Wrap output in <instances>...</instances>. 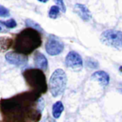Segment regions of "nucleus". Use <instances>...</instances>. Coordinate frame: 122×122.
Returning <instances> with one entry per match:
<instances>
[{"mask_svg": "<svg viewBox=\"0 0 122 122\" xmlns=\"http://www.w3.org/2000/svg\"><path fill=\"white\" fill-rule=\"evenodd\" d=\"M43 109V97L32 91L0 99L3 122H39Z\"/></svg>", "mask_w": 122, "mask_h": 122, "instance_id": "f257e3e1", "label": "nucleus"}, {"mask_svg": "<svg viewBox=\"0 0 122 122\" xmlns=\"http://www.w3.org/2000/svg\"><path fill=\"white\" fill-rule=\"evenodd\" d=\"M41 44V32L32 28H26L15 36L12 42V48L14 51L27 55L38 49Z\"/></svg>", "mask_w": 122, "mask_h": 122, "instance_id": "f03ea898", "label": "nucleus"}, {"mask_svg": "<svg viewBox=\"0 0 122 122\" xmlns=\"http://www.w3.org/2000/svg\"><path fill=\"white\" fill-rule=\"evenodd\" d=\"M23 77L27 85L30 87V91L40 95L47 92L48 84L46 80V75L42 70L37 68L27 69L23 71Z\"/></svg>", "mask_w": 122, "mask_h": 122, "instance_id": "7ed1b4c3", "label": "nucleus"}, {"mask_svg": "<svg viewBox=\"0 0 122 122\" xmlns=\"http://www.w3.org/2000/svg\"><path fill=\"white\" fill-rule=\"evenodd\" d=\"M67 75L62 69H56L51 75L48 89L53 97H58L66 90Z\"/></svg>", "mask_w": 122, "mask_h": 122, "instance_id": "20e7f679", "label": "nucleus"}, {"mask_svg": "<svg viewBox=\"0 0 122 122\" xmlns=\"http://www.w3.org/2000/svg\"><path fill=\"white\" fill-rule=\"evenodd\" d=\"M100 41L109 47L120 50L122 49V31L117 30H106L100 35Z\"/></svg>", "mask_w": 122, "mask_h": 122, "instance_id": "39448f33", "label": "nucleus"}, {"mask_svg": "<svg viewBox=\"0 0 122 122\" xmlns=\"http://www.w3.org/2000/svg\"><path fill=\"white\" fill-rule=\"evenodd\" d=\"M45 50L49 55L55 56L60 54L64 50V44L59 41L56 37L51 35L48 37L47 42L45 44Z\"/></svg>", "mask_w": 122, "mask_h": 122, "instance_id": "423d86ee", "label": "nucleus"}, {"mask_svg": "<svg viewBox=\"0 0 122 122\" xmlns=\"http://www.w3.org/2000/svg\"><path fill=\"white\" fill-rule=\"evenodd\" d=\"M65 65L73 71H80L83 68V59L78 52L71 51L65 58Z\"/></svg>", "mask_w": 122, "mask_h": 122, "instance_id": "0eeeda50", "label": "nucleus"}, {"mask_svg": "<svg viewBox=\"0 0 122 122\" xmlns=\"http://www.w3.org/2000/svg\"><path fill=\"white\" fill-rule=\"evenodd\" d=\"M6 61L11 65L18 66V67H24L28 64L29 59L27 55L17 52V51H9L5 55Z\"/></svg>", "mask_w": 122, "mask_h": 122, "instance_id": "6e6552de", "label": "nucleus"}, {"mask_svg": "<svg viewBox=\"0 0 122 122\" xmlns=\"http://www.w3.org/2000/svg\"><path fill=\"white\" fill-rule=\"evenodd\" d=\"M73 11L83 20V21H90L92 19V13L90 10L83 4L76 3L73 7Z\"/></svg>", "mask_w": 122, "mask_h": 122, "instance_id": "1a4fd4ad", "label": "nucleus"}, {"mask_svg": "<svg viewBox=\"0 0 122 122\" xmlns=\"http://www.w3.org/2000/svg\"><path fill=\"white\" fill-rule=\"evenodd\" d=\"M91 78L97 83H99L102 87H107L110 83V76L109 74L104 71H97L93 72L91 76Z\"/></svg>", "mask_w": 122, "mask_h": 122, "instance_id": "9d476101", "label": "nucleus"}, {"mask_svg": "<svg viewBox=\"0 0 122 122\" xmlns=\"http://www.w3.org/2000/svg\"><path fill=\"white\" fill-rule=\"evenodd\" d=\"M33 63L35 65V67L37 69H40L42 70L43 71H47L48 70V59L46 58V56L40 52V51H36L34 53V56H33Z\"/></svg>", "mask_w": 122, "mask_h": 122, "instance_id": "9b49d317", "label": "nucleus"}, {"mask_svg": "<svg viewBox=\"0 0 122 122\" xmlns=\"http://www.w3.org/2000/svg\"><path fill=\"white\" fill-rule=\"evenodd\" d=\"M63 111H64V105L62 101H56L55 103H53L51 108V113L54 119H58L61 116Z\"/></svg>", "mask_w": 122, "mask_h": 122, "instance_id": "f8f14e48", "label": "nucleus"}, {"mask_svg": "<svg viewBox=\"0 0 122 122\" xmlns=\"http://www.w3.org/2000/svg\"><path fill=\"white\" fill-rule=\"evenodd\" d=\"M13 40L9 36H0V52L8 51L10 47H12Z\"/></svg>", "mask_w": 122, "mask_h": 122, "instance_id": "ddd939ff", "label": "nucleus"}, {"mask_svg": "<svg viewBox=\"0 0 122 122\" xmlns=\"http://www.w3.org/2000/svg\"><path fill=\"white\" fill-rule=\"evenodd\" d=\"M60 12H61L60 9L56 5H53V6L51 7V9L49 10V17L51 18V19H56L59 16Z\"/></svg>", "mask_w": 122, "mask_h": 122, "instance_id": "4468645a", "label": "nucleus"}, {"mask_svg": "<svg viewBox=\"0 0 122 122\" xmlns=\"http://www.w3.org/2000/svg\"><path fill=\"white\" fill-rule=\"evenodd\" d=\"M85 65L88 69H92V70H95L98 68L99 64H98V61L95 60L94 58H91V57H88L85 61Z\"/></svg>", "mask_w": 122, "mask_h": 122, "instance_id": "2eb2a0df", "label": "nucleus"}, {"mask_svg": "<svg viewBox=\"0 0 122 122\" xmlns=\"http://www.w3.org/2000/svg\"><path fill=\"white\" fill-rule=\"evenodd\" d=\"M25 24H26V27H27V28H32V29H34V30H38V31H40L41 33L43 32V30H42V28L40 27V25L37 24V23H35L34 21H32V20H30V19H27V20L25 21Z\"/></svg>", "mask_w": 122, "mask_h": 122, "instance_id": "dca6fc26", "label": "nucleus"}, {"mask_svg": "<svg viewBox=\"0 0 122 122\" xmlns=\"http://www.w3.org/2000/svg\"><path fill=\"white\" fill-rule=\"evenodd\" d=\"M5 23V25H6V27H7V29H13V28H15L16 26H17V23H16V21L14 20V19H9V20H7V21H5L4 22Z\"/></svg>", "mask_w": 122, "mask_h": 122, "instance_id": "f3484780", "label": "nucleus"}, {"mask_svg": "<svg viewBox=\"0 0 122 122\" xmlns=\"http://www.w3.org/2000/svg\"><path fill=\"white\" fill-rule=\"evenodd\" d=\"M53 1L62 12H66V6H65V3H64V0H53Z\"/></svg>", "mask_w": 122, "mask_h": 122, "instance_id": "a211bd4d", "label": "nucleus"}, {"mask_svg": "<svg viewBox=\"0 0 122 122\" xmlns=\"http://www.w3.org/2000/svg\"><path fill=\"white\" fill-rule=\"evenodd\" d=\"M10 15V11L7 8L0 5V17H8Z\"/></svg>", "mask_w": 122, "mask_h": 122, "instance_id": "6ab92c4d", "label": "nucleus"}, {"mask_svg": "<svg viewBox=\"0 0 122 122\" xmlns=\"http://www.w3.org/2000/svg\"><path fill=\"white\" fill-rule=\"evenodd\" d=\"M7 27H6V25H5V23L4 22H2V21H0V33L1 32H4V31H7Z\"/></svg>", "mask_w": 122, "mask_h": 122, "instance_id": "aec40b11", "label": "nucleus"}, {"mask_svg": "<svg viewBox=\"0 0 122 122\" xmlns=\"http://www.w3.org/2000/svg\"><path fill=\"white\" fill-rule=\"evenodd\" d=\"M37 1H39V2H41V3H47L49 0H37Z\"/></svg>", "mask_w": 122, "mask_h": 122, "instance_id": "412c9836", "label": "nucleus"}, {"mask_svg": "<svg viewBox=\"0 0 122 122\" xmlns=\"http://www.w3.org/2000/svg\"><path fill=\"white\" fill-rule=\"evenodd\" d=\"M119 71H120V72H122V66H120V67H119Z\"/></svg>", "mask_w": 122, "mask_h": 122, "instance_id": "4be33fe9", "label": "nucleus"}, {"mask_svg": "<svg viewBox=\"0 0 122 122\" xmlns=\"http://www.w3.org/2000/svg\"><path fill=\"white\" fill-rule=\"evenodd\" d=\"M50 122H55V121H53V119H50Z\"/></svg>", "mask_w": 122, "mask_h": 122, "instance_id": "5701e85b", "label": "nucleus"}, {"mask_svg": "<svg viewBox=\"0 0 122 122\" xmlns=\"http://www.w3.org/2000/svg\"><path fill=\"white\" fill-rule=\"evenodd\" d=\"M118 91H119V92H120L122 93V89H118Z\"/></svg>", "mask_w": 122, "mask_h": 122, "instance_id": "b1692460", "label": "nucleus"}]
</instances>
